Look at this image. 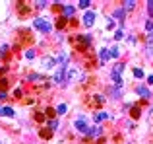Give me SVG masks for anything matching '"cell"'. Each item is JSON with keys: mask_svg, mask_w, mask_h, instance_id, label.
<instances>
[{"mask_svg": "<svg viewBox=\"0 0 153 144\" xmlns=\"http://www.w3.org/2000/svg\"><path fill=\"white\" fill-rule=\"evenodd\" d=\"M110 80H112L114 84H122V82H120V76H118V74H110Z\"/></svg>", "mask_w": 153, "mask_h": 144, "instance_id": "d4e9b609", "label": "cell"}, {"mask_svg": "<svg viewBox=\"0 0 153 144\" xmlns=\"http://www.w3.org/2000/svg\"><path fill=\"white\" fill-rule=\"evenodd\" d=\"M147 82H149V84H153V76H149V78H147Z\"/></svg>", "mask_w": 153, "mask_h": 144, "instance_id": "8d00e7d4", "label": "cell"}, {"mask_svg": "<svg viewBox=\"0 0 153 144\" xmlns=\"http://www.w3.org/2000/svg\"><path fill=\"white\" fill-rule=\"evenodd\" d=\"M122 37H124V31H122V29H118V31L114 33V39H116V41H120Z\"/></svg>", "mask_w": 153, "mask_h": 144, "instance_id": "83f0119b", "label": "cell"}, {"mask_svg": "<svg viewBox=\"0 0 153 144\" xmlns=\"http://www.w3.org/2000/svg\"><path fill=\"white\" fill-rule=\"evenodd\" d=\"M0 88H6V80H0Z\"/></svg>", "mask_w": 153, "mask_h": 144, "instance_id": "e575fe53", "label": "cell"}, {"mask_svg": "<svg viewBox=\"0 0 153 144\" xmlns=\"http://www.w3.org/2000/svg\"><path fill=\"white\" fill-rule=\"evenodd\" d=\"M76 12V8L72 6V4H68V6H64V18H68V16H72Z\"/></svg>", "mask_w": 153, "mask_h": 144, "instance_id": "9a60e30c", "label": "cell"}, {"mask_svg": "<svg viewBox=\"0 0 153 144\" xmlns=\"http://www.w3.org/2000/svg\"><path fill=\"white\" fill-rule=\"evenodd\" d=\"M132 117L134 119H140V109L138 107H132Z\"/></svg>", "mask_w": 153, "mask_h": 144, "instance_id": "603a6c76", "label": "cell"}, {"mask_svg": "<svg viewBox=\"0 0 153 144\" xmlns=\"http://www.w3.org/2000/svg\"><path fill=\"white\" fill-rule=\"evenodd\" d=\"M145 29H147V33L153 35V20H149V22L145 23Z\"/></svg>", "mask_w": 153, "mask_h": 144, "instance_id": "ffe728a7", "label": "cell"}, {"mask_svg": "<svg viewBox=\"0 0 153 144\" xmlns=\"http://www.w3.org/2000/svg\"><path fill=\"white\" fill-rule=\"evenodd\" d=\"M134 76L136 78H143V70L142 68H134Z\"/></svg>", "mask_w": 153, "mask_h": 144, "instance_id": "44dd1931", "label": "cell"}, {"mask_svg": "<svg viewBox=\"0 0 153 144\" xmlns=\"http://www.w3.org/2000/svg\"><path fill=\"white\" fill-rule=\"evenodd\" d=\"M109 56H110V51H109V49H101V51H99V58H101V64H105Z\"/></svg>", "mask_w": 153, "mask_h": 144, "instance_id": "ba28073f", "label": "cell"}, {"mask_svg": "<svg viewBox=\"0 0 153 144\" xmlns=\"http://www.w3.org/2000/svg\"><path fill=\"white\" fill-rule=\"evenodd\" d=\"M109 117H110L109 113H97V115H93V121L101 123V121H105V119H109Z\"/></svg>", "mask_w": 153, "mask_h": 144, "instance_id": "30bf717a", "label": "cell"}, {"mask_svg": "<svg viewBox=\"0 0 153 144\" xmlns=\"http://www.w3.org/2000/svg\"><path fill=\"white\" fill-rule=\"evenodd\" d=\"M39 134H41V138H51V136H53V133H51L49 129H43Z\"/></svg>", "mask_w": 153, "mask_h": 144, "instance_id": "ac0fdd59", "label": "cell"}, {"mask_svg": "<svg viewBox=\"0 0 153 144\" xmlns=\"http://www.w3.org/2000/svg\"><path fill=\"white\" fill-rule=\"evenodd\" d=\"M99 133H101V129H99V127H89L87 131H85V134H87V136H97Z\"/></svg>", "mask_w": 153, "mask_h": 144, "instance_id": "7c38bea8", "label": "cell"}, {"mask_svg": "<svg viewBox=\"0 0 153 144\" xmlns=\"http://www.w3.org/2000/svg\"><path fill=\"white\" fill-rule=\"evenodd\" d=\"M43 66L45 68H53V66H55V58H45V60H43Z\"/></svg>", "mask_w": 153, "mask_h": 144, "instance_id": "e0dca14e", "label": "cell"}, {"mask_svg": "<svg viewBox=\"0 0 153 144\" xmlns=\"http://www.w3.org/2000/svg\"><path fill=\"white\" fill-rule=\"evenodd\" d=\"M128 43H130V45L136 43V37H134V35H130V37H128Z\"/></svg>", "mask_w": 153, "mask_h": 144, "instance_id": "836d02e7", "label": "cell"}, {"mask_svg": "<svg viewBox=\"0 0 153 144\" xmlns=\"http://www.w3.org/2000/svg\"><path fill=\"white\" fill-rule=\"evenodd\" d=\"M74 127L77 129V133H85V131L89 129V125H87V117H79V119H76Z\"/></svg>", "mask_w": 153, "mask_h": 144, "instance_id": "3957f363", "label": "cell"}, {"mask_svg": "<svg viewBox=\"0 0 153 144\" xmlns=\"http://www.w3.org/2000/svg\"><path fill=\"white\" fill-rule=\"evenodd\" d=\"M56 60L60 62V66H62V68H66V64H68V55H66V53H60Z\"/></svg>", "mask_w": 153, "mask_h": 144, "instance_id": "9c48e42d", "label": "cell"}, {"mask_svg": "<svg viewBox=\"0 0 153 144\" xmlns=\"http://www.w3.org/2000/svg\"><path fill=\"white\" fill-rule=\"evenodd\" d=\"M56 127H58V121H56V119H53V121L49 123V131H55Z\"/></svg>", "mask_w": 153, "mask_h": 144, "instance_id": "7402d4cb", "label": "cell"}, {"mask_svg": "<svg viewBox=\"0 0 153 144\" xmlns=\"http://www.w3.org/2000/svg\"><path fill=\"white\" fill-rule=\"evenodd\" d=\"M110 56H112V58H118V56H120V51H118V47H112V49H110Z\"/></svg>", "mask_w": 153, "mask_h": 144, "instance_id": "d6986e66", "label": "cell"}, {"mask_svg": "<svg viewBox=\"0 0 153 144\" xmlns=\"http://www.w3.org/2000/svg\"><path fill=\"white\" fill-rule=\"evenodd\" d=\"M64 25H66V18H58V23H56V27H60V29H62Z\"/></svg>", "mask_w": 153, "mask_h": 144, "instance_id": "484cf974", "label": "cell"}, {"mask_svg": "<svg viewBox=\"0 0 153 144\" xmlns=\"http://www.w3.org/2000/svg\"><path fill=\"white\" fill-rule=\"evenodd\" d=\"M33 27L35 29H39V31H43V33H49L51 29H53V25L49 20H45V18H37V20H33Z\"/></svg>", "mask_w": 153, "mask_h": 144, "instance_id": "6da1fadb", "label": "cell"}, {"mask_svg": "<svg viewBox=\"0 0 153 144\" xmlns=\"http://www.w3.org/2000/svg\"><path fill=\"white\" fill-rule=\"evenodd\" d=\"M77 6H79V8H89V2H87V0H81Z\"/></svg>", "mask_w": 153, "mask_h": 144, "instance_id": "f546056e", "label": "cell"}, {"mask_svg": "<svg viewBox=\"0 0 153 144\" xmlns=\"http://www.w3.org/2000/svg\"><path fill=\"white\" fill-rule=\"evenodd\" d=\"M107 29H114V20H112V18L107 20Z\"/></svg>", "mask_w": 153, "mask_h": 144, "instance_id": "4316f807", "label": "cell"}, {"mask_svg": "<svg viewBox=\"0 0 153 144\" xmlns=\"http://www.w3.org/2000/svg\"><path fill=\"white\" fill-rule=\"evenodd\" d=\"M25 56H27L29 60H31V58H35V51H33V49H29V51L25 53Z\"/></svg>", "mask_w": 153, "mask_h": 144, "instance_id": "f1b7e54d", "label": "cell"}, {"mask_svg": "<svg viewBox=\"0 0 153 144\" xmlns=\"http://www.w3.org/2000/svg\"><path fill=\"white\" fill-rule=\"evenodd\" d=\"M136 92H138V96H140V98H145V100H149V98H151V92L145 88V86H138Z\"/></svg>", "mask_w": 153, "mask_h": 144, "instance_id": "8992f818", "label": "cell"}, {"mask_svg": "<svg viewBox=\"0 0 153 144\" xmlns=\"http://www.w3.org/2000/svg\"><path fill=\"white\" fill-rule=\"evenodd\" d=\"M95 12H85L83 14V25H87V27H91L93 23H95Z\"/></svg>", "mask_w": 153, "mask_h": 144, "instance_id": "5b68a950", "label": "cell"}, {"mask_svg": "<svg viewBox=\"0 0 153 144\" xmlns=\"http://www.w3.org/2000/svg\"><path fill=\"white\" fill-rule=\"evenodd\" d=\"M55 82L56 84H66V68H58L55 72Z\"/></svg>", "mask_w": 153, "mask_h": 144, "instance_id": "277c9868", "label": "cell"}, {"mask_svg": "<svg viewBox=\"0 0 153 144\" xmlns=\"http://www.w3.org/2000/svg\"><path fill=\"white\" fill-rule=\"evenodd\" d=\"M93 100L97 101V103H105V98H103V96H95V98H93Z\"/></svg>", "mask_w": 153, "mask_h": 144, "instance_id": "4dcf8cb0", "label": "cell"}, {"mask_svg": "<svg viewBox=\"0 0 153 144\" xmlns=\"http://www.w3.org/2000/svg\"><path fill=\"white\" fill-rule=\"evenodd\" d=\"M66 111H68V105H66V103H60V105L56 107V113H58V115H64Z\"/></svg>", "mask_w": 153, "mask_h": 144, "instance_id": "2e32d148", "label": "cell"}, {"mask_svg": "<svg viewBox=\"0 0 153 144\" xmlns=\"http://www.w3.org/2000/svg\"><path fill=\"white\" fill-rule=\"evenodd\" d=\"M0 115H4V117H14V109H12V107H0Z\"/></svg>", "mask_w": 153, "mask_h": 144, "instance_id": "8fae6325", "label": "cell"}, {"mask_svg": "<svg viewBox=\"0 0 153 144\" xmlns=\"http://www.w3.org/2000/svg\"><path fill=\"white\" fill-rule=\"evenodd\" d=\"M112 18L120 20V25H124V10H122V8H116V10L112 12Z\"/></svg>", "mask_w": 153, "mask_h": 144, "instance_id": "52a82bcc", "label": "cell"}, {"mask_svg": "<svg viewBox=\"0 0 153 144\" xmlns=\"http://www.w3.org/2000/svg\"><path fill=\"white\" fill-rule=\"evenodd\" d=\"M35 6H37V8H45V6H47V2H43V0H41V2H35Z\"/></svg>", "mask_w": 153, "mask_h": 144, "instance_id": "d6a6232c", "label": "cell"}, {"mask_svg": "<svg viewBox=\"0 0 153 144\" xmlns=\"http://www.w3.org/2000/svg\"><path fill=\"white\" fill-rule=\"evenodd\" d=\"M134 6H136V2H132V0H128V2H124V8H126V10H132Z\"/></svg>", "mask_w": 153, "mask_h": 144, "instance_id": "cb8c5ba5", "label": "cell"}, {"mask_svg": "<svg viewBox=\"0 0 153 144\" xmlns=\"http://www.w3.org/2000/svg\"><path fill=\"white\" fill-rule=\"evenodd\" d=\"M147 56H153V35H149L147 39Z\"/></svg>", "mask_w": 153, "mask_h": 144, "instance_id": "5bb4252c", "label": "cell"}, {"mask_svg": "<svg viewBox=\"0 0 153 144\" xmlns=\"http://www.w3.org/2000/svg\"><path fill=\"white\" fill-rule=\"evenodd\" d=\"M4 98H6V92L2 90V92H0V100H4Z\"/></svg>", "mask_w": 153, "mask_h": 144, "instance_id": "d590c367", "label": "cell"}, {"mask_svg": "<svg viewBox=\"0 0 153 144\" xmlns=\"http://www.w3.org/2000/svg\"><path fill=\"white\" fill-rule=\"evenodd\" d=\"M147 10H149V16H153V2L151 0L147 2Z\"/></svg>", "mask_w": 153, "mask_h": 144, "instance_id": "1f68e13d", "label": "cell"}, {"mask_svg": "<svg viewBox=\"0 0 153 144\" xmlns=\"http://www.w3.org/2000/svg\"><path fill=\"white\" fill-rule=\"evenodd\" d=\"M120 72H124V62H116L114 68H112V74H118L120 76Z\"/></svg>", "mask_w": 153, "mask_h": 144, "instance_id": "4fadbf2b", "label": "cell"}, {"mask_svg": "<svg viewBox=\"0 0 153 144\" xmlns=\"http://www.w3.org/2000/svg\"><path fill=\"white\" fill-rule=\"evenodd\" d=\"M81 78V72L77 68H66V84H72Z\"/></svg>", "mask_w": 153, "mask_h": 144, "instance_id": "7a4b0ae2", "label": "cell"}]
</instances>
